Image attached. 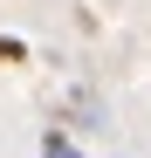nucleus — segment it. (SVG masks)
I'll return each instance as SVG.
<instances>
[{
	"instance_id": "2",
	"label": "nucleus",
	"mask_w": 151,
	"mask_h": 158,
	"mask_svg": "<svg viewBox=\"0 0 151 158\" xmlns=\"http://www.w3.org/2000/svg\"><path fill=\"white\" fill-rule=\"evenodd\" d=\"M0 62H28V48H21L14 35H0Z\"/></svg>"
},
{
	"instance_id": "1",
	"label": "nucleus",
	"mask_w": 151,
	"mask_h": 158,
	"mask_svg": "<svg viewBox=\"0 0 151 158\" xmlns=\"http://www.w3.org/2000/svg\"><path fill=\"white\" fill-rule=\"evenodd\" d=\"M41 158H83V144L69 131H41Z\"/></svg>"
}]
</instances>
